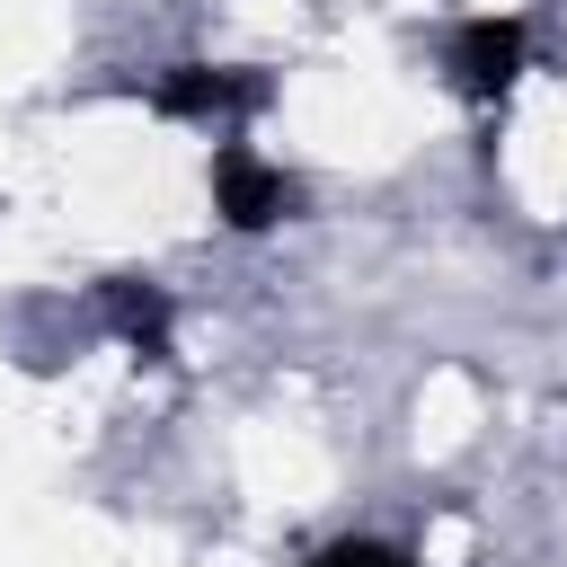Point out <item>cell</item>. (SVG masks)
I'll use <instances>...</instances> for the list:
<instances>
[{
	"instance_id": "obj_4",
	"label": "cell",
	"mask_w": 567,
	"mask_h": 567,
	"mask_svg": "<svg viewBox=\"0 0 567 567\" xmlns=\"http://www.w3.org/2000/svg\"><path fill=\"white\" fill-rule=\"evenodd\" d=\"M106 310H115V328H124V346H142L151 363L168 354V301H159L151 284H106Z\"/></svg>"
},
{
	"instance_id": "obj_5",
	"label": "cell",
	"mask_w": 567,
	"mask_h": 567,
	"mask_svg": "<svg viewBox=\"0 0 567 567\" xmlns=\"http://www.w3.org/2000/svg\"><path fill=\"white\" fill-rule=\"evenodd\" d=\"M310 567H416V558L390 540H328V549H310Z\"/></svg>"
},
{
	"instance_id": "obj_3",
	"label": "cell",
	"mask_w": 567,
	"mask_h": 567,
	"mask_svg": "<svg viewBox=\"0 0 567 567\" xmlns=\"http://www.w3.org/2000/svg\"><path fill=\"white\" fill-rule=\"evenodd\" d=\"M159 115H248L266 106V80L257 71H213V62H177L159 89H151Z\"/></svg>"
},
{
	"instance_id": "obj_1",
	"label": "cell",
	"mask_w": 567,
	"mask_h": 567,
	"mask_svg": "<svg viewBox=\"0 0 567 567\" xmlns=\"http://www.w3.org/2000/svg\"><path fill=\"white\" fill-rule=\"evenodd\" d=\"M213 204H221L230 230H266V221H284V213L301 204V186H292L284 168L248 159V151H221V159H213Z\"/></svg>"
},
{
	"instance_id": "obj_2",
	"label": "cell",
	"mask_w": 567,
	"mask_h": 567,
	"mask_svg": "<svg viewBox=\"0 0 567 567\" xmlns=\"http://www.w3.org/2000/svg\"><path fill=\"white\" fill-rule=\"evenodd\" d=\"M523 18H470L461 35H452V71H461V89L470 97H505L514 89V71H523Z\"/></svg>"
}]
</instances>
